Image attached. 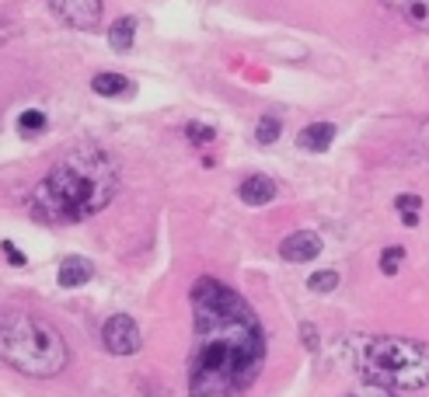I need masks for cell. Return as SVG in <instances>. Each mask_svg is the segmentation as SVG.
<instances>
[{"label":"cell","instance_id":"6da1fadb","mask_svg":"<svg viewBox=\"0 0 429 397\" xmlns=\"http://www.w3.org/2000/svg\"><path fill=\"white\" fill-rule=\"evenodd\" d=\"M192 300L189 397H241L265 366V328L251 303L213 275H199Z\"/></svg>","mask_w":429,"mask_h":397},{"label":"cell","instance_id":"7a4b0ae2","mask_svg":"<svg viewBox=\"0 0 429 397\" xmlns=\"http://www.w3.org/2000/svg\"><path fill=\"white\" fill-rule=\"evenodd\" d=\"M119 192V164L109 150L81 143L49 167V175L32 189L28 209L35 219L70 226L98 216Z\"/></svg>","mask_w":429,"mask_h":397},{"label":"cell","instance_id":"3957f363","mask_svg":"<svg viewBox=\"0 0 429 397\" xmlns=\"http://www.w3.org/2000/svg\"><path fill=\"white\" fill-rule=\"evenodd\" d=\"M342 352L363 383L388 390H422L429 387V345L395 334H349Z\"/></svg>","mask_w":429,"mask_h":397},{"label":"cell","instance_id":"277c9868","mask_svg":"<svg viewBox=\"0 0 429 397\" xmlns=\"http://www.w3.org/2000/svg\"><path fill=\"white\" fill-rule=\"evenodd\" d=\"M0 352L4 363L25 376L45 380L67 369L70 352L63 334L52 328L49 321H39L32 314H14L4 310V324H0Z\"/></svg>","mask_w":429,"mask_h":397},{"label":"cell","instance_id":"5b68a950","mask_svg":"<svg viewBox=\"0 0 429 397\" xmlns=\"http://www.w3.org/2000/svg\"><path fill=\"white\" fill-rule=\"evenodd\" d=\"M101 342H105V349H109L112 356H133V352H140V345H143L140 324H136L129 314H116V317L105 321Z\"/></svg>","mask_w":429,"mask_h":397},{"label":"cell","instance_id":"8992f818","mask_svg":"<svg viewBox=\"0 0 429 397\" xmlns=\"http://www.w3.org/2000/svg\"><path fill=\"white\" fill-rule=\"evenodd\" d=\"M49 11L56 14L60 21H67L70 28L81 32H94L101 25V0H45Z\"/></svg>","mask_w":429,"mask_h":397},{"label":"cell","instance_id":"52a82bcc","mask_svg":"<svg viewBox=\"0 0 429 397\" xmlns=\"http://www.w3.org/2000/svg\"><path fill=\"white\" fill-rule=\"evenodd\" d=\"M321 255V237L311 234V230H297L290 237H283L280 244V258L290 261V265H304V261H314Z\"/></svg>","mask_w":429,"mask_h":397},{"label":"cell","instance_id":"ba28073f","mask_svg":"<svg viewBox=\"0 0 429 397\" xmlns=\"http://www.w3.org/2000/svg\"><path fill=\"white\" fill-rule=\"evenodd\" d=\"M91 279H94V265H91L87 258L70 255V258H63V261H60L56 282H60L63 290H77V286H84V282H91Z\"/></svg>","mask_w":429,"mask_h":397},{"label":"cell","instance_id":"9c48e42d","mask_svg":"<svg viewBox=\"0 0 429 397\" xmlns=\"http://www.w3.org/2000/svg\"><path fill=\"white\" fill-rule=\"evenodd\" d=\"M238 195L244 206H269L276 199V182L265 178V175H251L238 185Z\"/></svg>","mask_w":429,"mask_h":397},{"label":"cell","instance_id":"30bf717a","mask_svg":"<svg viewBox=\"0 0 429 397\" xmlns=\"http://www.w3.org/2000/svg\"><path fill=\"white\" fill-rule=\"evenodd\" d=\"M335 140V126L332 122H311L297 133V147L307 150V153H325Z\"/></svg>","mask_w":429,"mask_h":397},{"label":"cell","instance_id":"8fae6325","mask_svg":"<svg viewBox=\"0 0 429 397\" xmlns=\"http://www.w3.org/2000/svg\"><path fill=\"white\" fill-rule=\"evenodd\" d=\"M91 91L101 94V98H123V94H133V84H129V77H123V74L105 70V74H94Z\"/></svg>","mask_w":429,"mask_h":397},{"label":"cell","instance_id":"7c38bea8","mask_svg":"<svg viewBox=\"0 0 429 397\" xmlns=\"http://www.w3.org/2000/svg\"><path fill=\"white\" fill-rule=\"evenodd\" d=\"M133 42H136V21H133V18H119V21L109 28V45H112L116 52H129Z\"/></svg>","mask_w":429,"mask_h":397},{"label":"cell","instance_id":"4fadbf2b","mask_svg":"<svg viewBox=\"0 0 429 397\" xmlns=\"http://www.w3.org/2000/svg\"><path fill=\"white\" fill-rule=\"evenodd\" d=\"M280 133H283V122H280L276 116H262L258 126H255V140H258L262 147H273V143L280 140Z\"/></svg>","mask_w":429,"mask_h":397},{"label":"cell","instance_id":"5bb4252c","mask_svg":"<svg viewBox=\"0 0 429 397\" xmlns=\"http://www.w3.org/2000/svg\"><path fill=\"white\" fill-rule=\"evenodd\" d=\"M401 14H405L415 28L429 32V0H405V4H401Z\"/></svg>","mask_w":429,"mask_h":397},{"label":"cell","instance_id":"9a60e30c","mask_svg":"<svg viewBox=\"0 0 429 397\" xmlns=\"http://www.w3.org/2000/svg\"><path fill=\"white\" fill-rule=\"evenodd\" d=\"M42 129H45V111L25 108L21 116H18V133H21V136H35V133H42Z\"/></svg>","mask_w":429,"mask_h":397},{"label":"cell","instance_id":"2e32d148","mask_svg":"<svg viewBox=\"0 0 429 397\" xmlns=\"http://www.w3.org/2000/svg\"><path fill=\"white\" fill-rule=\"evenodd\" d=\"M335 286H339V272H335V268L314 272V275L307 279V290H311V293H317V297H321V293H332Z\"/></svg>","mask_w":429,"mask_h":397},{"label":"cell","instance_id":"e0dca14e","mask_svg":"<svg viewBox=\"0 0 429 397\" xmlns=\"http://www.w3.org/2000/svg\"><path fill=\"white\" fill-rule=\"evenodd\" d=\"M401 258H405V248L391 244L388 251H381V272H384V275H398V268H401Z\"/></svg>","mask_w":429,"mask_h":397},{"label":"cell","instance_id":"ac0fdd59","mask_svg":"<svg viewBox=\"0 0 429 397\" xmlns=\"http://www.w3.org/2000/svg\"><path fill=\"white\" fill-rule=\"evenodd\" d=\"M185 136H189L196 147H202V143H213V140H217V133H213L209 126H199V122H185Z\"/></svg>","mask_w":429,"mask_h":397},{"label":"cell","instance_id":"d6986e66","mask_svg":"<svg viewBox=\"0 0 429 397\" xmlns=\"http://www.w3.org/2000/svg\"><path fill=\"white\" fill-rule=\"evenodd\" d=\"M395 206H398V213H401V209H419V206H422V199H419V195H412V192H401V195L395 199Z\"/></svg>","mask_w":429,"mask_h":397},{"label":"cell","instance_id":"ffe728a7","mask_svg":"<svg viewBox=\"0 0 429 397\" xmlns=\"http://www.w3.org/2000/svg\"><path fill=\"white\" fill-rule=\"evenodd\" d=\"M300 334H304V345L311 352H317V331H314V324H300Z\"/></svg>","mask_w":429,"mask_h":397},{"label":"cell","instance_id":"44dd1931","mask_svg":"<svg viewBox=\"0 0 429 397\" xmlns=\"http://www.w3.org/2000/svg\"><path fill=\"white\" fill-rule=\"evenodd\" d=\"M359 397H398V394L388 390V387H373V383H366V387L359 390Z\"/></svg>","mask_w":429,"mask_h":397},{"label":"cell","instance_id":"7402d4cb","mask_svg":"<svg viewBox=\"0 0 429 397\" xmlns=\"http://www.w3.org/2000/svg\"><path fill=\"white\" fill-rule=\"evenodd\" d=\"M4 251H8V261H11V265H18V268L25 265V255H21V251H18L11 241H4Z\"/></svg>","mask_w":429,"mask_h":397},{"label":"cell","instance_id":"603a6c76","mask_svg":"<svg viewBox=\"0 0 429 397\" xmlns=\"http://www.w3.org/2000/svg\"><path fill=\"white\" fill-rule=\"evenodd\" d=\"M401 223L405 226H419V209H401Z\"/></svg>","mask_w":429,"mask_h":397},{"label":"cell","instance_id":"cb8c5ba5","mask_svg":"<svg viewBox=\"0 0 429 397\" xmlns=\"http://www.w3.org/2000/svg\"><path fill=\"white\" fill-rule=\"evenodd\" d=\"M384 4H391V8H401V4H405V0H384Z\"/></svg>","mask_w":429,"mask_h":397}]
</instances>
